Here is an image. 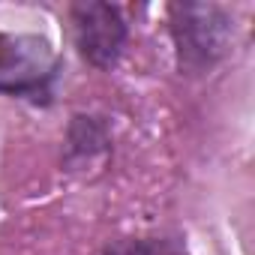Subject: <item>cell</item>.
Wrapping results in <instances>:
<instances>
[{
	"mask_svg": "<svg viewBox=\"0 0 255 255\" xmlns=\"http://www.w3.org/2000/svg\"><path fill=\"white\" fill-rule=\"evenodd\" d=\"M60 69V57L45 36L0 33V93L39 96Z\"/></svg>",
	"mask_w": 255,
	"mask_h": 255,
	"instance_id": "6da1fadb",
	"label": "cell"
},
{
	"mask_svg": "<svg viewBox=\"0 0 255 255\" xmlns=\"http://www.w3.org/2000/svg\"><path fill=\"white\" fill-rule=\"evenodd\" d=\"M171 33L177 42L180 69L201 72L222 57L225 42H228V18L216 6L174 3L171 6Z\"/></svg>",
	"mask_w": 255,
	"mask_h": 255,
	"instance_id": "7a4b0ae2",
	"label": "cell"
},
{
	"mask_svg": "<svg viewBox=\"0 0 255 255\" xmlns=\"http://www.w3.org/2000/svg\"><path fill=\"white\" fill-rule=\"evenodd\" d=\"M72 24H75V45L81 57L99 69H108L117 63L123 45H126V24L120 18V9L111 3H75L72 6Z\"/></svg>",
	"mask_w": 255,
	"mask_h": 255,
	"instance_id": "3957f363",
	"label": "cell"
},
{
	"mask_svg": "<svg viewBox=\"0 0 255 255\" xmlns=\"http://www.w3.org/2000/svg\"><path fill=\"white\" fill-rule=\"evenodd\" d=\"M105 255H156V249H153V243H147V240H120V243H114Z\"/></svg>",
	"mask_w": 255,
	"mask_h": 255,
	"instance_id": "277c9868",
	"label": "cell"
}]
</instances>
